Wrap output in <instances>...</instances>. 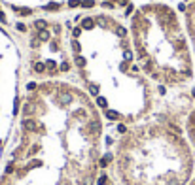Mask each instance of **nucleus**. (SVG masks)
<instances>
[{
    "label": "nucleus",
    "instance_id": "1",
    "mask_svg": "<svg viewBox=\"0 0 195 185\" xmlns=\"http://www.w3.org/2000/svg\"><path fill=\"white\" fill-rule=\"evenodd\" d=\"M38 40H40V42H47V40H49V30H45V28H44V30H40V32H38Z\"/></svg>",
    "mask_w": 195,
    "mask_h": 185
},
{
    "label": "nucleus",
    "instance_id": "2",
    "mask_svg": "<svg viewBox=\"0 0 195 185\" xmlns=\"http://www.w3.org/2000/svg\"><path fill=\"white\" fill-rule=\"evenodd\" d=\"M106 117L112 119V121H116V119L119 117V113H118V112H114V110H106Z\"/></svg>",
    "mask_w": 195,
    "mask_h": 185
},
{
    "label": "nucleus",
    "instance_id": "3",
    "mask_svg": "<svg viewBox=\"0 0 195 185\" xmlns=\"http://www.w3.org/2000/svg\"><path fill=\"white\" fill-rule=\"evenodd\" d=\"M82 27H83V28H93V27H95V23H93V19H89V17H87V19H83Z\"/></svg>",
    "mask_w": 195,
    "mask_h": 185
},
{
    "label": "nucleus",
    "instance_id": "4",
    "mask_svg": "<svg viewBox=\"0 0 195 185\" xmlns=\"http://www.w3.org/2000/svg\"><path fill=\"white\" fill-rule=\"evenodd\" d=\"M110 161H112V155H104V157H102V159H100V166H106V164H108L110 163Z\"/></svg>",
    "mask_w": 195,
    "mask_h": 185
},
{
    "label": "nucleus",
    "instance_id": "5",
    "mask_svg": "<svg viewBox=\"0 0 195 185\" xmlns=\"http://www.w3.org/2000/svg\"><path fill=\"white\" fill-rule=\"evenodd\" d=\"M34 70H36L38 74H42V72L45 70V64H44V63H36V64H34Z\"/></svg>",
    "mask_w": 195,
    "mask_h": 185
},
{
    "label": "nucleus",
    "instance_id": "6",
    "mask_svg": "<svg viewBox=\"0 0 195 185\" xmlns=\"http://www.w3.org/2000/svg\"><path fill=\"white\" fill-rule=\"evenodd\" d=\"M97 104H99L100 108H106V106H108V102H106L104 96H99V98H97Z\"/></svg>",
    "mask_w": 195,
    "mask_h": 185
},
{
    "label": "nucleus",
    "instance_id": "7",
    "mask_svg": "<svg viewBox=\"0 0 195 185\" xmlns=\"http://www.w3.org/2000/svg\"><path fill=\"white\" fill-rule=\"evenodd\" d=\"M34 27H36L38 30H44V28H45V21H42V19H40V21L34 23Z\"/></svg>",
    "mask_w": 195,
    "mask_h": 185
},
{
    "label": "nucleus",
    "instance_id": "8",
    "mask_svg": "<svg viewBox=\"0 0 195 185\" xmlns=\"http://www.w3.org/2000/svg\"><path fill=\"white\" fill-rule=\"evenodd\" d=\"M17 13L19 15H28V13H30V9H28V8H17Z\"/></svg>",
    "mask_w": 195,
    "mask_h": 185
},
{
    "label": "nucleus",
    "instance_id": "9",
    "mask_svg": "<svg viewBox=\"0 0 195 185\" xmlns=\"http://www.w3.org/2000/svg\"><path fill=\"white\" fill-rule=\"evenodd\" d=\"M108 183V176H104V174H102V176L99 178V185H106Z\"/></svg>",
    "mask_w": 195,
    "mask_h": 185
},
{
    "label": "nucleus",
    "instance_id": "10",
    "mask_svg": "<svg viewBox=\"0 0 195 185\" xmlns=\"http://www.w3.org/2000/svg\"><path fill=\"white\" fill-rule=\"evenodd\" d=\"M80 4H82L80 0H68V6H70V8H76V6H80Z\"/></svg>",
    "mask_w": 195,
    "mask_h": 185
},
{
    "label": "nucleus",
    "instance_id": "11",
    "mask_svg": "<svg viewBox=\"0 0 195 185\" xmlns=\"http://www.w3.org/2000/svg\"><path fill=\"white\" fill-rule=\"evenodd\" d=\"M45 9H59V4H55V2H49V4L45 6Z\"/></svg>",
    "mask_w": 195,
    "mask_h": 185
},
{
    "label": "nucleus",
    "instance_id": "12",
    "mask_svg": "<svg viewBox=\"0 0 195 185\" xmlns=\"http://www.w3.org/2000/svg\"><path fill=\"white\" fill-rule=\"evenodd\" d=\"M76 63H78V66H85V59L83 57H76Z\"/></svg>",
    "mask_w": 195,
    "mask_h": 185
},
{
    "label": "nucleus",
    "instance_id": "13",
    "mask_svg": "<svg viewBox=\"0 0 195 185\" xmlns=\"http://www.w3.org/2000/svg\"><path fill=\"white\" fill-rule=\"evenodd\" d=\"M82 6H83V8H91V6H93V0H83Z\"/></svg>",
    "mask_w": 195,
    "mask_h": 185
},
{
    "label": "nucleus",
    "instance_id": "14",
    "mask_svg": "<svg viewBox=\"0 0 195 185\" xmlns=\"http://www.w3.org/2000/svg\"><path fill=\"white\" fill-rule=\"evenodd\" d=\"M123 57H125V61H131V59H133V53H131V51H125V53H123Z\"/></svg>",
    "mask_w": 195,
    "mask_h": 185
},
{
    "label": "nucleus",
    "instance_id": "15",
    "mask_svg": "<svg viewBox=\"0 0 195 185\" xmlns=\"http://www.w3.org/2000/svg\"><path fill=\"white\" fill-rule=\"evenodd\" d=\"M91 95H99V87L97 85H91Z\"/></svg>",
    "mask_w": 195,
    "mask_h": 185
},
{
    "label": "nucleus",
    "instance_id": "16",
    "mask_svg": "<svg viewBox=\"0 0 195 185\" xmlns=\"http://www.w3.org/2000/svg\"><path fill=\"white\" fill-rule=\"evenodd\" d=\"M45 66L49 68V70H55V63H53V61H47V64H45Z\"/></svg>",
    "mask_w": 195,
    "mask_h": 185
},
{
    "label": "nucleus",
    "instance_id": "17",
    "mask_svg": "<svg viewBox=\"0 0 195 185\" xmlns=\"http://www.w3.org/2000/svg\"><path fill=\"white\" fill-rule=\"evenodd\" d=\"M118 34H119V36H125V34H127V30H125V28H121V27H119V28H118Z\"/></svg>",
    "mask_w": 195,
    "mask_h": 185
},
{
    "label": "nucleus",
    "instance_id": "18",
    "mask_svg": "<svg viewBox=\"0 0 195 185\" xmlns=\"http://www.w3.org/2000/svg\"><path fill=\"white\" fill-rule=\"evenodd\" d=\"M17 28H19V30H21V32H25V30H27V27H25L23 23H17Z\"/></svg>",
    "mask_w": 195,
    "mask_h": 185
},
{
    "label": "nucleus",
    "instance_id": "19",
    "mask_svg": "<svg viewBox=\"0 0 195 185\" xmlns=\"http://www.w3.org/2000/svg\"><path fill=\"white\" fill-rule=\"evenodd\" d=\"M80 34H82V28H80V27H78V28H74V36H80Z\"/></svg>",
    "mask_w": 195,
    "mask_h": 185
},
{
    "label": "nucleus",
    "instance_id": "20",
    "mask_svg": "<svg viewBox=\"0 0 195 185\" xmlns=\"http://www.w3.org/2000/svg\"><path fill=\"white\" fill-rule=\"evenodd\" d=\"M27 89H28V91H32V89H36V83H34V81H32V83H28V85H27Z\"/></svg>",
    "mask_w": 195,
    "mask_h": 185
},
{
    "label": "nucleus",
    "instance_id": "21",
    "mask_svg": "<svg viewBox=\"0 0 195 185\" xmlns=\"http://www.w3.org/2000/svg\"><path fill=\"white\" fill-rule=\"evenodd\" d=\"M61 70H63V72H66V70H68V63H63V64H61Z\"/></svg>",
    "mask_w": 195,
    "mask_h": 185
},
{
    "label": "nucleus",
    "instance_id": "22",
    "mask_svg": "<svg viewBox=\"0 0 195 185\" xmlns=\"http://www.w3.org/2000/svg\"><path fill=\"white\" fill-rule=\"evenodd\" d=\"M118 131H119V132H121V134H123V132L127 131V128H125V125H119V126H118Z\"/></svg>",
    "mask_w": 195,
    "mask_h": 185
},
{
    "label": "nucleus",
    "instance_id": "23",
    "mask_svg": "<svg viewBox=\"0 0 195 185\" xmlns=\"http://www.w3.org/2000/svg\"><path fill=\"white\" fill-rule=\"evenodd\" d=\"M193 95H195V93H193Z\"/></svg>",
    "mask_w": 195,
    "mask_h": 185
}]
</instances>
